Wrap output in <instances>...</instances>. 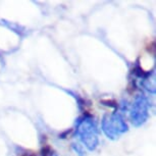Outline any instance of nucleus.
Instances as JSON below:
<instances>
[]
</instances>
